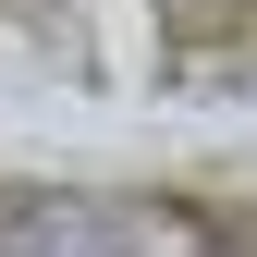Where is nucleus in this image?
Wrapping results in <instances>:
<instances>
[{"label": "nucleus", "mask_w": 257, "mask_h": 257, "mask_svg": "<svg viewBox=\"0 0 257 257\" xmlns=\"http://www.w3.org/2000/svg\"><path fill=\"white\" fill-rule=\"evenodd\" d=\"M0 257H122V220L110 208H25L0 233Z\"/></svg>", "instance_id": "f257e3e1"}]
</instances>
